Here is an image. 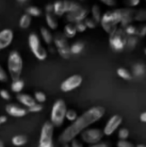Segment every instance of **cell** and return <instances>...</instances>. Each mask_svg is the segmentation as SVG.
<instances>
[{"instance_id":"cb8c5ba5","label":"cell","mask_w":146,"mask_h":147,"mask_svg":"<svg viewBox=\"0 0 146 147\" xmlns=\"http://www.w3.org/2000/svg\"><path fill=\"white\" fill-rule=\"evenodd\" d=\"M137 43H138V36H127L125 47H127L129 50H133L137 45Z\"/></svg>"},{"instance_id":"681fc988","label":"cell","mask_w":146,"mask_h":147,"mask_svg":"<svg viewBox=\"0 0 146 147\" xmlns=\"http://www.w3.org/2000/svg\"><path fill=\"white\" fill-rule=\"evenodd\" d=\"M140 120H141V122H143V123H145V122H146V112H142V113H141Z\"/></svg>"},{"instance_id":"8fae6325","label":"cell","mask_w":146,"mask_h":147,"mask_svg":"<svg viewBox=\"0 0 146 147\" xmlns=\"http://www.w3.org/2000/svg\"><path fill=\"white\" fill-rule=\"evenodd\" d=\"M81 83H82V77L80 75H78V74H75V75H72L67 78V79H65L61 83L60 89L63 92H70V91L79 87L81 85Z\"/></svg>"},{"instance_id":"ba28073f","label":"cell","mask_w":146,"mask_h":147,"mask_svg":"<svg viewBox=\"0 0 146 147\" xmlns=\"http://www.w3.org/2000/svg\"><path fill=\"white\" fill-rule=\"evenodd\" d=\"M80 137L83 142L92 145L101 141V139L103 138V132L99 128H89L82 131L80 133Z\"/></svg>"},{"instance_id":"30bf717a","label":"cell","mask_w":146,"mask_h":147,"mask_svg":"<svg viewBox=\"0 0 146 147\" xmlns=\"http://www.w3.org/2000/svg\"><path fill=\"white\" fill-rule=\"evenodd\" d=\"M88 14H89V9L86 7H79L78 9L74 10L73 12L66 14V20L68 21V23L76 24L78 22L84 21L85 18H87Z\"/></svg>"},{"instance_id":"ac0fdd59","label":"cell","mask_w":146,"mask_h":147,"mask_svg":"<svg viewBox=\"0 0 146 147\" xmlns=\"http://www.w3.org/2000/svg\"><path fill=\"white\" fill-rule=\"evenodd\" d=\"M45 19H46V23H47V26H48L49 29H51V30L57 29V27H58V22H57V19H56V17H55L54 14L46 13Z\"/></svg>"},{"instance_id":"d6a6232c","label":"cell","mask_w":146,"mask_h":147,"mask_svg":"<svg viewBox=\"0 0 146 147\" xmlns=\"http://www.w3.org/2000/svg\"><path fill=\"white\" fill-rule=\"evenodd\" d=\"M33 98H34V100H35V102H38L39 104H41V103L46 101V95H45L42 91H36Z\"/></svg>"},{"instance_id":"603a6c76","label":"cell","mask_w":146,"mask_h":147,"mask_svg":"<svg viewBox=\"0 0 146 147\" xmlns=\"http://www.w3.org/2000/svg\"><path fill=\"white\" fill-rule=\"evenodd\" d=\"M12 144L15 146H23L24 144H26L27 142V137L25 135H22V134H19V135H15L12 137Z\"/></svg>"},{"instance_id":"b9f144b4","label":"cell","mask_w":146,"mask_h":147,"mask_svg":"<svg viewBox=\"0 0 146 147\" xmlns=\"http://www.w3.org/2000/svg\"><path fill=\"white\" fill-rule=\"evenodd\" d=\"M0 96H1V98H3L4 100H9V99L11 98L10 93L8 92L7 90H5V89H1V90H0Z\"/></svg>"},{"instance_id":"8992f818","label":"cell","mask_w":146,"mask_h":147,"mask_svg":"<svg viewBox=\"0 0 146 147\" xmlns=\"http://www.w3.org/2000/svg\"><path fill=\"white\" fill-rule=\"evenodd\" d=\"M53 133L54 126L50 121H47L43 124L40 132L38 147H53Z\"/></svg>"},{"instance_id":"9a60e30c","label":"cell","mask_w":146,"mask_h":147,"mask_svg":"<svg viewBox=\"0 0 146 147\" xmlns=\"http://www.w3.org/2000/svg\"><path fill=\"white\" fill-rule=\"evenodd\" d=\"M54 45L56 47V49H61L65 48V47H68V41L67 38L63 35V33H56V34L53 35V41Z\"/></svg>"},{"instance_id":"e575fe53","label":"cell","mask_w":146,"mask_h":147,"mask_svg":"<svg viewBox=\"0 0 146 147\" xmlns=\"http://www.w3.org/2000/svg\"><path fill=\"white\" fill-rule=\"evenodd\" d=\"M57 51H58V54L60 55L62 58H64V59H68L69 57H70V55H71L69 46L68 47H65V48L57 49Z\"/></svg>"},{"instance_id":"9f6ffc18","label":"cell","mask_w":146,"mask_h":147,"mask_svg":"<svg viewBox=\"0 0 146 147\" xmlns=\"http://www.w3.org/2000/svg\"><path fill=\"white\" fill-rule=\"evenodd\" d=\"M65 147H69V146H68V145H66V146H65Z\"/></svg>"},{"instance_id":"6da1fadb","label":"cell","mask_w":146,"mask_h":147,"mask_svg":"<svg viewBox=\"0 0 146 147\" xmlns=\"http://www.w3.org/2000/svg\"><path fill=\"white\" fill-rule=\"evenodd\" d=\"M104 114L105 109L102 106H94L88 109L81 116L77 117V119L62 132L60 135V141L62 143H68L72 141L82 131L88 129L90 125L101 119Z\"/></svg>"},{"instance_id":"ee69618b","label":"cell","mask_w":146,"mask_h":147,"mask_svg":"<svg viewBox=\"0 0 146 147\" xmlns=\"http://www.w3.org/2000/svg\"><path fill=\"white\" fill-rule=\"evenodd\" d=\"M127 5L131 6V7H134V6H137L139 3H140V0H127Z\"/></svg>"},{"instance_id":"816d5d0a","label":"cell","mask_w":146,"mask_h":147,"mask_svg":"<svg viewBox=\"0 0 146 147\" xmlns=\"http://www.w3.org/2000/svg\"><path fill=\"white\" fill-rule=\"evenodd\" d=\"M135 147H146L144 144H138V145H136Z\"/></svg>"},{"instance_id":"7a4b0ae2","label":"cell","mask_w":146,"mask_h":147,"mask_svg":"<svg viewBox=\"0 0 146 147\" xmlns=\"http://www.w3.org/2000/svg\"><path fill=\"white\" fill-rule=\"evenodd\" d=\"M7 67L12 81L20 79L22 68H23V60H22L19 52L13 50L9 53L7 60Z\"/></svg>"},{"instance_id":"5b68a950","label":"cell","mask_w":146,"mask_h":147,"mask_svg":"<svg viewBox=\"0 0 146 147\" xmlns=\"http://www.w3.org/2000/svg\"><path fill=\"white\" fill-rule=\"evenodd\" d=\"M100 24L105 32L111 34L113 31H115L118 28L119 19L114 11H106L105 13L101 15Z\"/></svg>"},{"instance_id":"277c9868","label":"cell","mask_w":146,"mask_h":147,"mask_svg":"<svg viewBox=\"0 0 146 147\" xmlns=\"http://www.w3.org/2000/svg\"><path fill=\"white\" fill-rule=\"evenodd\" d=\"M28 44L30 50L38 60H45L47 58V51L41 44L39 36L36 33H31L28 37Z\"/></svg>"},{"instance_id":"5bb4252c","label":"cell","mask_w":146,"mask_h":147,"mask_svg":"<svg viewBox=\"0 0 146 147\" xmlns=\"http://www.w3.org/2000/svg\"><path fill=\"white\" fill-rule=\"evenodd\" d=\"M5 110L7 112V114H9L12 117H23L28 112L25 108H23V107L19 106L17 104H14V103L6 105Z\"/></svg>"},{"instance_id":"60d3db41","label":"cell","mask_w":146,"mask_h":147,"mask_svg":"<svg viewBox=\"0 0 146 147\" xmlns=\"http://www.w3.org/2000/svg\"><path fill=\"white\" fill-rule=\"evenodd\" d=\"M74 25H75V28H76V31H77V32H84V31L87 29L83 21H82V22H78V23L74 24Z\"/></svg>"},{"instance_id":"3957f363","label":"cell","mask_w":146,"mask_h":147,"mask_svg":"<svg viewBox=\"0 0 146 147\" xmlns=\"http://www.w3.org/2000/svg\"><path fill=\"white\" fill-rule=\"evenodd\" d=\"M66 111H67V106L64 100L59 99V100L55 101V103L52 106V110H51V115H50L51 123H52L53 126L59 127V126L62 125L65 119Z\"/></svg>"},{"instance_id":"ab89813d","label":"cell","mask_w":146,"mask_h":147,"mask_svg":"<svg viewBox=\"0 0 146 147\" xmlns=\"http://www.w3.org/2000/svg\"><path fill=\"white\" fill-rule=\"evenodd\" d=\"M42 108H43L42 105L39 104V103H35L33 106L28 108V111H29V112H39V111L42 110Z\"/></svg>"},{"instance_id":"f907efd6","label":"cell","mask_w":146,"mask_h":147,"mask_svg":"<svg viewBox=\"0 0 146 147\" xmlns=\"http://www.w3.org/2000/svg\"><path fill=\"white\" fill-rule=\"evenodd\" d=\"M6 121H7V117L4 116V115H1V116H0V122H1V124L5 123Z\"/></svg>"},{"instance_id":"83f0119b","label":"cell","mask_w":146,"mask_h":147,"mask_svg":"<svg viewBox=\"0 0 146 147\" xmlns=\"http://www.w3.org/2000/svg\"><path fill=\"white\" fill-rule=\"evenodd\" d=\"M71 54H79L84 49V44L82 42H75L71 46H69Z\"/></svg>"},{"instance_id":"74e56055","label":"cell","mask_w":146,"mask_h":147,"mask_svg":"<svg viewBox=\"0 0 146 147\" xmlns=\"http://www.w3.org/2000/svg\"><path fill=\"white\" fill-rule=\"evenodd\" d=\"M117 147H135V146L134 144L127 141V140H119L117 142Z\"/></svg>"},{"instance_id":"d590c367","label":"cell","mask_w":146,"mask_h":147,"mask_svg":"<svg viewBox=\"0 0 146 147\" xmlns=\"http://www.w3.org/2000/svg\"><path fill=\"white\" fill-rule=\"evenodd\" d=\"M128 137H129V130L127 128H120L118 131L119 140H127Z\"/></svg>"},{"instance_id":"2e32d148","label":"cell","mask_w":146,"mask_h":147,"mask_svg":"<svg viewBox=\"0 0 146 147\" xmlns=\"http://www.w3.org/2000/svg\"><path fill=\"white\" fill-rule=\"evenodd\" d=\"M16 98H17L18 102H20L22 105L28 107V108L31 107V106H33V105L36 103L35 100H34V98L31 96V95L25 94V93H19V94H17Z\"/></svg>"},{"instance_id":"7c38bea8","label":"cell","mask_w":146,"mask_h":147,"mask_svg":"<svg viewBox=\"0 0 146 147\" xmlns=\"http://www.w3.org/2000/svg\"><path fill=\"white\" fill-rule=\"evenodd\" d=\"M122 123V117L120 115H113L107 121V123L105 124L103 129V135L106 136H110L118 129V127L121 125Z\"/></svg>"},{"instance_id":"d4e9b609","label":"cell","mask_w":146,"mask_h":147,"mask_svg":"<svg viewBox=\"0 0 146 147\" xmlns=\"http://www.w3.org/2000/svg\"><path fill=\"white\" fill-rule=\"evenodd\" d=\"M24 88V81L22 79H17V80H14L11 84V90L13 92L17 93L19 94L20 92L22 91V89Z\"/></svg>"},{"instance_id":"44dd1931","label":"cell","mask_w":146,"mask_h":147,"mask_svg":"<svg viewBox=\"0 0 146 147\" xmlns=\"http://www.w3.org/2000/svg\"><path fill=\"white\" fill-rule=\"evenodd\" d=\"M77 31H76L75 25L72 23H68L64 26V29H63V35H64L66 38H73L76 35Z\"/></svg>"},{"instance_id":"7dc6e473","label":"cell","mask_w":146,"mask_h":147,"mask_svg":"<svg viewBox=\"0 0 146 147\" xmlns=\"http://www.w3.org/2000/svg\"><path fill=\"white\" fill-rule=\"evenodd\" d=\"M100 1L107 6H114L116 4V0H100Z\"/></svg>"},{"instance_id":"db71d44e","label":"cell","mask_w":146,"mask_h":147,"mask_svg":"<svg viewBox=\"0 0 146 147\" xmlns=\"http://www.w3.org/2000/svg\"><path fill=\"white\" fill-rule=\"evenodd\" d=\"M17 1H19V2H23V1H25V0H17Z\"/></svg>"},{"instance_id":"4316f807","label":"cell","mask_w":146,"mask_h":147,"mask_svg":"<svg viewBox=\"0 0 146 147\" xmlns=\"http://www.w3.org/2000/svg\"><path fill=\"white\" fill-rule=\"evenodd\" d=\"M41 9L38 8L37 6H29V7L26 8V14L29 15L30 17H38L41 15Z\"/></svg>"},{"instance_id":"f35d334b","label":"cell","mask_w":146,"mask_h":147,"mask_svg":"<svg viewBox=\"0 0 146 147\" xmlns=\"http://www.w3.org/2000/svg\"><path fill=\"white\" fill-rule=\"evenodd\" d=\"M8 80V75L6 73V71L3 69L1 65H0V81L1 82H6Z\"/></svg>"},{"instance_id":"f6af8a7d","label":"cell","mask_w":146,"mask_h":147,"mask_svg":"<svg viewBox=\"0 0 146 147\" xmlns=\"http://www.w3.org/2000/svg\"><path fill=\"white\" fill-rule=\"evenodd\" d=\"M70 146L69 147H83L82 143L80 141H78L77 139H73L72 141H70Z\"/></svg>"},{"instance_id":"f546056e","label":"cell","mask_w":146,"mask_h":147,"mask_svg":"<svg viewBox=\"0 0 146 147\" xmlns=\"http://www.w3.org/2000/svg\"><path fill=\"white\" fill-rule=\"evenodd\" d=\"M146 20V11L144 9H140L138 11L134 12V16H133V21H138V22H144Z\"/></svg>"},{"instance_id":"11a10c76","label":"cell","mask_w":146,"mask_h":147,"mask_svg":"<svg viewBox=\"0 0 146 147\" xmlns=\"http://www.w3.org/2000/svg\"><path fill=\"white\" fill-rule=\"evenodd\" d=\"M78 1H84V0H78Z\"/></svg>"},{"instance_id":"8d00e7d4","label":"cell","mask_w":146,"mask_h":147,"mask_svg":"<svg viewBox=\"0 0 146 147\" xmlns=\"http://www.w3.org/2000/svg\"><path fill=\"white\" fill-rule=\"evenodd\" d=\"M83 22H84V24H85L86 28H90V29H94V28L96 27V23H95V21H94V20L92 19V18H89V17L85 18Z\"/></svg>"},{"instance_id":"4fadbf2b","label":"cell","mask_w":146,"mask_h":147,"mask_svg":"<svg viewBox=\"0 0 146 147\" xmlns=\"http://www.w3.org/2000/svg\"><path fill=\"white\" fill-rule=\"evenodd\" d=\"M13 31L11 29H3L0 31V50L1 49H5L9 46L13 41Z\"/></svg>"},{"instance_id":"f5cc1de1","label":"cell","mask_w":146,"mask_h":147,"mask_svg":"<svg viewBox=\"0 0 146 147\" xmlns=\"http://www.w3.org/2000/svg\"><path fill=\"white\" fill-rule=\"evenodd\" d=\"M0 147H4V143L0 140Z\"/></svg>"},{"instance_id":"f1b7e54d","label":"cell","mask_w":146,"mask_h":147,"mask_svg":"<svg viewBox=\"0 0 146 147\" xmlns=\"http://www.w3.org/2000/svg\"><path fill=\"white\" fill-rule=\"evenodd\" d=\"M117 75L124 80H130L132 78V75H131L130 72L126 68H123V67H120L117 69Z\"/></svg>"},{"instance_id":"680465c9","label":"cell","mask_w":146,"mask_h":147,"mask_svg":"<svg viewBox=\"0 0 146 147\" xmlns=\"http://www.w3.org/2000/svg\"><path fill=\"white\" fill-rule=\"evenodd\" d=\"M0 51H1V50H0Z\"/></svg>"},{"instance_id":"836d02e7","label":"cell","mask_w":146,"mask_h":147,"mask_svg":"<svg viewBox=\"0 0 146 147\" xmlns=\"http://www.w3.org/2000/svg\"><path fill=\"white\" fill-rule=\"evenodd\" d=\"M77 112L73 109H68L66 111V114H65V118H66L68 121H71V122H74L76 119H77Z\"/></svg>"},{"instance_id":"c3c4849f","label":"cell","mask_w":146,"mask_h":147,"mask_svg":"<svg viewBox=\"0 0 146 147\" xmlns=\"http://www.w3.org/2000/svg\"><path fill=\"white\" fill-rule=\"evenodd\" d=\"M45 10H46V13H53V5L52 4H47L45 6Z\"/></svg>"},{"instance_id":"52a82bcc","label":"cell","mask_w":146,"mask_h":147,"mask_svg":"<svg viewBox=\"0 0 146 147\" xmlns=\"http://www.w3.org/2000/svg\"><path fill=\"white\" fill-rule=\"evenodd\" d=\"M109 37V44L111 48L114 51H121L125 48V42H126L127 35L125 34L124 30L122 28H117L113 31Z\"/></svg>"},{"instance_id":"ffe728a7","label":"cell","mask_w":146,"mask_h":147,"mask_svg":"<svg viewBox=\"0 0 146 147\" xmlns=\"http://www.w3.org/2000/svg\"><path fill=\"white\" fill-rule=\"evenodd\" d=\"M40 34L41 37H42L43 41L46 43L47 45H50L53 41V35L52 33L50 32V30L46 27H41L40 28Z\"/></svg>"},{"instance_id":"7bdbcfd3","label":"cell","mask_w":146,"mask_h":147,"mask_svg":"<svg viewBox=\"0 0 146 147\" xmlns=\"http://www.w3.org/2000/svg\"><path fill=\"white\" fill-rule=\"evenodd\" d=\"M89 147H111L108 142H98V143L92 144Z\"/></svg>"},{"instance_id":"e0dca14e","label":"cell","mask_w":146,"mask_h":147,"mask_svg":"<svg viewBox=\"0 0 146 147\" xmlns=\"http://www.w3.org/2000/svg\"><path fill=\"white\" fill-rule=\"evenodd\" d=\"M53 5V14L55 16H58V17H61L65 14V7H64V2L63 0H57Z\"/></svg>"},{"instance_id":"bcb514c9","label":"cell","mask_w":146,"mask_h":147,"mask_svg":"<svg viewBox=\"0 0 146 147\" xmlns=\"http://www.w3.org/2000/svg\"><path fill=\"white\" fill-rule=\"evenodd\" d=\"M145 33H146V26L145 25H142L140 28H138V36L144 37Z\"/></svg>"},{"instance_id":"484cf974","label":"cell","mask_w":146,"mask_h":147,"mask_svg":"<svg viewBox=\"0 0 146 147\" xmlns=\"http://www.w3.org/2000/svg\"><path fill=\"white\" fill-rule=\"evenodd\" d=\"M30 24H31V17L29 15H27L26 13L23 14L19 20V26L22 29H26V28L29 27Z\"/></svg>"},{"instance_id":"4dcf8cb0","label":"cell","mask_w":146,"mask_h":147,"mask_svg":"<svg viewBox=\"0 0 146 147\" xmlns=\"http://www.w3.org/2000/svg\"><path fill=\"white\" fill-rule=\"evenodd\" d=\"M123 30L127 36H138V27L132 25V24L126 26Z\"/></svg>"},{"instance_id":"6f0895ef","label":"cell","mask_w":146,"mask_h":147,"mask_svg":"<svg viewBox=\"0 0 146 147\" xmlns=\"http://www.w3.org/2000/svg\"><path fill=\"white\" fill-rule=\"evenodd\" d=\"M0 124H1V122H0Z\"/></svg>"},{"instance_id":"d6986e66","label":"cell","mask_w":146,"mask_h":147,"mask_svg":"<svg viewBox=\"0 0 146 147\" xmlns=\"http://www.w3.org/2000/svg\"><path fill=\"white\" fill-rule=\"evenodd\" d=\"M63 2H64L65 13H70V12H73L74 10L81 7L79 2L74 1V0H63Z\"/></svg>"},{"instance_id":"7402d4cb","label":"cell","mask_w":146,"mask_h":147,"mask_svg":"<svg viewBox=\"0 0 146 147\" xmlns=\"http://www.w3.org/2000/svg\"><path fill=\"white\" fill-rule=\"evenodd\" d=\"M91 14H92V19L95 21V23H99L100 19H101V10H100V7L96 4H94L91 8Z\"/></svg>"},{"instance_id":"1f68e13d","label":"cell","mask_w":146,"mask_h":147,"mask_svg":"<svg viewBox=\"0 0 146 147\" xmlns=\"http://www.w3.org/2000/svg\"><path fill=\"white\" fill-rule=\"evenodd\" d=\"M145 73V65L142 63H136L133 66V74L135 76H142Z\"/></svg>"},{"instance_id":"9c48e42d","label":"cell","mask_w":146,"mask_h":147,"mask_svg":"<svg viewBox=\"0 0 146 147\" xmlns=\"http://www.w3.org/2000/svg\"><path fill=\"white\" fill-rule=\"evenodd\" d=\"M117 17L119 19V25L120 28L124 29L126 26L130 25L133 22V16H134V10L130 8H120V9L114 10Z\"/></svg>"}]
</instances>
